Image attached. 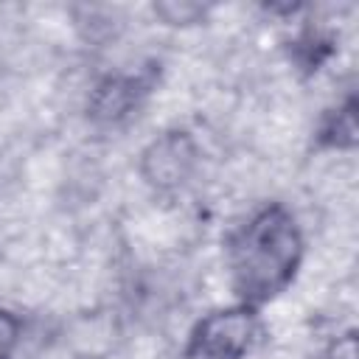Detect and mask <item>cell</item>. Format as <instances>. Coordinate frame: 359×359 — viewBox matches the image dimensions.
<instances>
[{"mask_svg":"<svg viewBox=\"0 0 359 359\" xmlns=\"http://www.w3.org/2000/svg\"><path fill=\"white\" fill-rule=\"evenodd\" d=\"M303 261V233L294 216L272 202L250 216L230 238L227 264L238 303L258 309L275 300L297 275Z\"/></svg>","mask_w":359,"mask_h":359,"instance_id":"obj_1","label":"cell"},{"mask_svg":"<svg viewBox=\"0 0 359 359\" xmlns=\"http://www.w3.org/2000/svg\"><path fill=\"white\" fill-rule=\"evenodd\" d=\"M258 334V311L236 303L205 314L182 351V359H244Z\"/></svg>","mask_w":359,"mask_h":359,"instance_id":"obj_2","label":"cell"},{"mask_svg":"<svg viewBox=\"0 0 359 359\" xmlns=\"http://www.w3.org/2000/svg\"><path fill=\"white\" fill-rule=\"evenodd\" d=\"M199 160L196 140L185 129H168L140 154V174L157 191H174L188 182Z\"/></svg>","mask_w":359,"mask_h":359,"instance_id":"obj_3","label":"cell"},{"mask_svg":"<svg viewBox=\"0 0 359 359\" xmlns=\"http://www.w3.org/2000/svg\"><path fill=\"white\" fill-rule=\"evenodd\" d=\"M154 81H157V67L154 65H149L143 70H135V73L107 76L90 93L87 115L95 123L115 126V123H121L123 118H129L140 107V101L151 93Z\"/></svg>","mask_w":359,"mask_h":359,"instance_id":"obj_4","label":"cell"},{"mask_svg":"<svg viewBox=\"0 0 359 359\" xmlns=\"http://www.w3.org/2000/svg\"><path fill=\"white\" fill-rule=\"evenodd\" d=\"M317 140L325 149H353L359 140V123H356V98L351 95L337 109H331L317 129Z\"/></svg>","mask_w":359,"mask_h":359,"instance_id":"obj_5","label":"cell"},{"mask_svg":"<svg viewBox=\"0 0 359 359\" xmlns=\"http://www.w3.org/2000/svg\"><path fill=\"white\" fill-rule=\"evenodd\" d=\"M154 14L168 22V25H194L199 20H205L208 6L199 3H177V0H165V3H154Z\"/></svg>","mask_w":359,"mask_h":359,"instance_id":"obj_6","label":"cell"},{"mask_svg":"<svg viewBox=\"0 0 359 359\" xmlns=\"http://www.w3.org/2000/svg\"><path fill=\"white\" fill-rule=\"evenodd\" d=\"M20 334H22V323L17 314L0 309V359H11L17 345H20Z\"/></svg>","mask_w":359,"mask_h":359,"instance_id":"obj_7","label":"cell"}]
</instances>
